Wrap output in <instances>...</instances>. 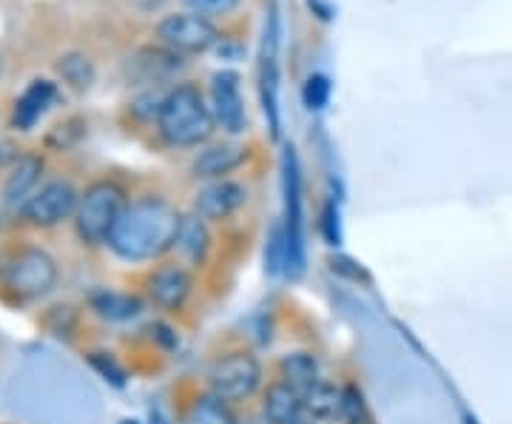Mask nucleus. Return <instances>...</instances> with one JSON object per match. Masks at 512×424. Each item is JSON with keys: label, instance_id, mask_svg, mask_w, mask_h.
Masks as SVG:
<instances>
[{"label": "nucleus", "instance_id": "0eeeda50", "mask_svg": "<svg viewBox=\"0 0 512 424\" xmlns=\"http://www.w3.org/2000/svg\"><path fill=\"white\" fill-rule=\"evenodd\" d=\"M282 174V228L288 237V279H302L308 271V231H305V180L302 163L293 146H282L279 154Z\"/></svg>", "mask_w": 512, "mask_h": 424}, {"label": "nucleus", "instance_id": "bb28decb", "mask_svg": "<svg viewBox=\"0 0 512 424\" xmlns=\"http://www.w3.org/2000/svg\"><path fill=\"white\" fill-rule=\"evenodd\" d=\"M285 271H288V237L282 222H274V228L265 237V274L285 277Z\"/></svg>", "mask_w": 512, "mask_h": 424}, {"label": "nucleus", "instance_id": "c756f323", "mask_svg": "<svg viewBox=\"0 0 512 424\" xmlns=\"http://www.w3.org/2000/svg\"><path fill=\"white\" fill-rule=\"evenodd\" d=\"M302 100L308 111H322L330 103V80L325 74H311L305 80V89H302Z\"/></svg>", "mask_w": 512, "mask_h": 424}, {"label": "nucleus", "instance_id": "aec40b11", "mask_svg": "<svg viewBox=\"0 0 512 424\" xmlns=\"http://www.w3.org/2000/svg\"><path fill=\"white\" fill-rule=\"evenodd\" d=\"M57 83L52 80H32L18 100H15V109H12V129L15 131H32L46 117V111L52 109L57 103Z\"/></svg>", "mask_w": 512, "mask_h": 424}, {"label": "nucleus", "instance_id": "cd10ccee", "mask_svg": "<svg viewBox=\"0 0 512 424\" xmlns=\"http://www.w3.org/2000/svg\"><path fill=\"white\" fill-rule=\"evenodd\" d=\"M316 231L328 248H342L345 231H342V208L336 197H328L322 208H319V220H316Z\"/></svg>", "mask_w": 512, "mask_h": 424}, {"label": "nucleus", "instance_id": "412c9836", "mask_svg": "<svg viewBox=\"0 0 512 424\" xmlns=\"http://www.w3.org/2000/svg\"><path fill=\"white\" fill-rule=\"evenodd\" d=\"M302 396H305V416L311 422L336 424V419H339V405H342V379L325 376L322 382H316Z\"/></svg>", "mask_w": 512, "mask_h": 424}, {"label": "nucleus", "instance_id": "423d86ee", "mask_svg": "<svg viewBox=\"0 0 512 424\" xmlns=\"http://www.w3.org/2000/svg\"><path fill=\"white\" fill-rule=\"evenodd\" d=\"M128 200V188L114 177L94 180L80 191V205L74 214V234L86 248H106L117 220L123 217Z\"/></svg>", "mask_w": 512, "mask_h": 424}, {"label": "nucleus", "instance_id": "393cba45", "mask_svg": "<svg viewBox=\"0 0 512 424\" xmlns=\"http://www.w3.org/2000/svg\"><path fill=\"white\" fill-rule=\"evenodd\" d=\"M57 74L63 77V83L66 86H72L74 92H86V89H92L94 77H97V69H94V63L86 55H80V52H69V55H63L57 60Z\"/></svg>", "mask_w": 512, "mask_h": 424}, {"label": "nucleus", "instance_id": "6ab92c4d", "mask_svg": "<svg viewBox=\"0 0 512 424\" xmlns=\"http://www.w3.org/2000/svg\"><path fill=\"white\" fill-rule=\"evenodd\" d=\"M43 171H46L43 154H20L18 160L12 163V168H9V174H6L3 188H0L3 205L12 208V211H20L23 205L29 203V197L40 188Z\"/></svg>", "mask_w": 512, "mask_h": 424}, {"label": "nucleus", "instance_id": "7ed1b4c3", "mask_svg": "<svg viewBox=\"0 0 512 424\" xmlns=\"http://www.w3.org/2000/svg\"><path fill=\"white\" fill-rule=\"evenodd\" d=\"M154 131L160 143L171 151H200L205 143L214 140L217 120L211 103L197 83L177 80L163 97Z\"/></svg>", "mask_w": 512, "mask_h": 424}, {"label": "nucleus", "instance_id": "7c9ffc66", "mask_svg": "<svg viewBox=\"0 0 512 424\" xmlns=\"http://www.w3.org/2000/svg\"><path fill=\"white\" fill-rule=\"evenodd\" d=\"M188 12H197L202 18H225V15H234L242 0H180Z\"/></svg>", "mask_w": 512, "mask_h": 424}, {"label": "nucleus", "instance_id": "4be33fe9", "mask_svg": "<svg viewBox=\"0 0 512 424\" xmlns=\"http://www.w3.org/2000/svg\"><path fill=\"white\" fill-rule=\"evenodd\" d=\"M134 66L143 72L146 83H160V80H174L185 69V57L177 55L174 49H168L163 43L146 46L134 55Z\"/></svg>", "mask_w": 512, "mask_h": 424}, {"label": "nucleus", "instance_id": "72a5a7b5", "mask_svg": "<svg viewBox=\"0 0 512 424\" xmlns=\"http://www.w3.org/2000/svg\"><path fill=\"white\" fill-rule=\"evenodd\" d=\"M146 424H180L177 422V416L171 413V410H165L160 405H151L146 413Z\"/></svg>", "mask_w": 512, "mask_h": 424}, {"label": "nucleus", "instance_id": "473e14b6", "mask_svg": "<svg viewBox=\"0 0 512 424\" xmlns=\"http://www.w3.org/2000/svg\"><path fill=\"white\" fill-rule=\"evenodd\" d=\"M74 325H77V311L72 305H57L49 311V319H46V328L55 333V336H69Z\"/></svg>", "mask_w": 512, "mask_h": 424}, {"label": "nucleus", "instance_id": "c85d7f7f", "mask_svg": "<svg viewBox=\"0 0 512 424\" xmlns=\"http://www.w3.org/2000/svg\"><path fill=\"white\" fill-rule=\"evenodd\" d=\"M83 134H86V123H83L80 117H69V120L57 123L55 129L49 131L46 146L55 148V151H66V148H72Z\"/></svg>", "mask_w": 512, "mask_h": 424}, {"label": "nucleus", "instance_id": "1a4fd4ad", "mask_svg": "<svg viewBox=\"0 0 512 424\" xmlns=\"http://www.w3.org/2000/svg\"><path fill=\"white\" fill-rule=\"evenodd\" d=\"M77 205H80V188L66 177H55V180L40 185L18 214L26 225L40 228V231H52V228H60L63 222H74Z\"/></svg>", "mask_w": 512, "mask_h": 424}, {"label": "nucleus", "instance_id": "f704fd0d", "mask_svg": "<svg viewBox=\"0 0 512 424\" xmlns=\"http://www.w3.org/2000/svg\"><path fill=\"white\" fill-rule=\"evenodd\" d=\"M120 424H146V422H140V419H123Z\"/></svg>", "mask_w": 512, "mask_h": 424}, {"label": "nucleus", "instance_id": "9d476101", "mask_svg": "<svg viewBox=\"0 0 512 424\" xmlns=\"http://www.w3.org/2000/svg\"><path fill=\"white\" fill-rule=\"evenodd\" d=\"M157 43L174 49L177 55H205L214 46H220V26L211 18H202L197 12H171L154 26Z\"/></svg>", "mask_w": 512, "mask_h": 424}, {"label": "nucleus", "instance_id": "a211bd4d", "mask_svg": "<svg viewBox=\"0 0 512 424\" xmlns=\"http://www.w3.org/2000/svg\"><path fill=\"white\" fill-rule=\"evenodd\" d=\"M254 407L262 424H299L302 419H308L305 416V396L291 385L274 379V376L265 385Z\"/></svg>", "mask_w": 512, "mask_h": 424}, {"label": "nucleus", "instance_id": "9b49d317", "mask_svg": "<svg viewBox=\"0 0 512 424\" xmlns=\"http://www.w3.org/2000/svg\"><path fill=\"white\" fill-rule=\"evenodd\" d=\"M222 254L220 228H214L208 220H202L200 214L185 208L183 225H180V237L174 245L171 257L183 259L185 265H191L194 271H200L202 277H208L217 265Z\"/></svg>", "mask_w": 512, "mask_h": 424}, {"label": "nucleus", "instance_id": "6e6552de", "mask_svg": "<svg viewBox=\"0 0 512 424\" xmlns=\"http://www.w3.org/2000/svg\"><path fill=\"white\" fill-rule=\"evenodd\" d=\"M251 183L242 177H228V180H211L200 183L194 188L188 211L200 214L202 220H208L214 228H225L231 222L239 220V214L251 205Z\"/></svg>", "mask_w": 512, "mask_h": 424}, {"label": "nucleus", "instance_id": "f3484780", "mask_svg": "<svg viewBox=\"0 0 512 424\" xmlns=\"http://www.w3.org/2000/svg\"><path fill=\"white\" fill-rule=\"evenodd\" d=\"M271 376L296 388L299 393H305V390H311L316 382H322L328 376V368H325V359H322L319 351H313V348H288L271 362Z\"/></svg>", "mask_w": 512, "mask_h": 424}, {"label": "nucleus", "instance_id": "20e7f679", "mask_svg": "<svg viewBox=\"0 0 512 424\" xmlns=\"http://www.w3.org/2000/svg\"><path fill=\"white\" fill-rule=\"evenodd\" d=\"M137 288L146 296L148 308L154 314L185 322L200 305L205 277L200 271H194L191 265H185L183 259L165 257L154 265H148L140 274Z\"/></svg>", "mask_w": 512, "mask_h": 424}, {"label": "nucleus", "instance_id": "ddd939ff", "mask_svg": "<svg viewBox=\"0 0 512 424\" xmlns=\"http://www.w3.org/2000/svg\"><path fill=\"white\" fill-rule=\"evenodd\" d=\"M174 416L180 424H242V410L222 402L202 382H183L177 388Z\"/></svg>", "mask_w": 512, "mask_h": 424}, {"label": "nucleus", "instance_id": "f257e3e1", "mask_svg": "<svg viewBox=\"0 0 512 424\" xmlns=\"http://www.w3.org/2000/svg\"><path fill=\"white\" fill-rule=\"evenodd\" d=\"M185 208L163 191L131 197L109 237V254L131 268H148L174 254Z\"/></svg>", "mask_w": 512, "mask_h": 424}, {"label": "nucleus", "instance_id": "5701e85b", "mask_svg": "<svg viewBox=\"0 0 512 424\" xmlns=\"http://www.w3.org/2000/svg\"><path fill=\"white\" fill-rule=\"evenodd\" d=\"M140 336H143V342L151 348V353H157V356H163V359L180 356V351H183V322H177V319L154 314V319H148L146 325H143V333H140Z\"/></svg>", "mask_w": 512, "mask_h": 424}, {"label": "nucleus", "instance_id": "f03ea898", "mask_svg": "<svg viewBox=\"0 0 512 424\" xmlns=\"http://www.w3.org/2000/svg\"><path fill=\"white\" fill-rule=\"evenodd\" d=\"M200 382L237 410H248L259 402L271 382V365L251 342H225L208 356Z\"/></svg>", "mask_w": 512, "mask_h": 424}, {"label": "nucleus", "instance_id": "b1692460", "mask_svg": "<svg viewBox=\"0 0 512 424\" xmlns=\"http://www.w3.org/2000/svg\"><path fill=\"white\" fill-rule=\"evenodd\" d=\"M336 424H376V413L367 402L365 388L356 379H342V405Z\"/></svg>", "mask_w": 512, "mask_h": 424}, {"label": "nucleus", "instance_id": "4468645a", "mask_svg": "<svg viewBox=\"0 0 512 424\" xmlns=\"http://www.w3.org/2000/svg\"><path fill=\"white\" fill-rule=\"evenodd\" d=\"M248 163H251V148L225 137V140H211L200 151H194V157L188 163V174L197 183L228 180V177H237Z\"/></svg>", "mask_w": 512, "mask_h": 424}, {"label": "nucleus", "instance_id": "2eb2a0df", "mask_svg": "<svg viewBox=\"0 0 512 424\" xmlns=\"http://www.w3.org/2000/svg\"><path fill=\"white\" fill-rule=\"evenodd\" d=\"M276 49H279V20L271 9V18L265 26V40H262V63H259V94H262V111L268 120L271 140H282V117H279V66H276Z\"/></svg>", "mask_w": 512, "mask_h": 424}, {"label": "nucleus", "instance_id": "f8f14e48", "mask_svg": "<svg viewBox=\"0 0 512 424\" xmlns=\"http://www.w3.org/2000/svg\"><path fill=\"white\" fill-rule=\"evenodd\" d=\"M208 103L214 111L217 129L239 140L248 134V106H245V94H242V77L234 69H222L211 77V89H208Z\"/></svg>", "mask_w": 512, "mask_h": 424}, {"label": "nucleus", "instance_id": "39448f33", "mask_svg": "<svg viewBox=\"0 0 512 424\" xmlns=\"http://www.w3.org/2000/svg\"><path fill=\"white\" fill-rule=\"evenodd\" d=\"M60 285L57 259L40 245H15L0 257V291L15 305H35L55 294Z\"/></svg>", "mask_w": 512, "mask_h": 424}, {"label": "nucleus", "instance_id": "c9c22d12", "mask_svg": "<svg viewBox=\"0 0 512 424\" xmlns=\"http://www.w3.org/2000/svg\"><path fill=\"white\" fill-rule=\"evenodd\" d=\"M299 424H316V422H311V419H302V422Z\"/></svg>", "mask_w": 512, "mask_h": 424}, {"label": "nucleus", "instance_id": "2f4dec72", "mask_svg": "<svg viewBox=\"0 0 512 424\" xmlns=\"http://www.w3.org/2000/svg\"><path fill=\"white\" fill-rule=\"evenodd\" d=\"M330 265V274H336V277L348 279V282H353V285H370V277L365 274V268L356 262V259L345 257V254H333V257L328 259Z\"/></svg>", "mask_w": 512, "mask_h": 424}, {"label": "nucleus", "instance_id": "dca6fc26", "mask_svg": "<svg viewBox=\"0 0 512 424\" xmlns=\"http://www.w3.org/2000/svg\"><path fill=\"white\" fill-rule=\"evenodd\" d=\"M86 305L89 314L109 325H131L151 311L140 288H97L89 294Z\"/></svg>", "mask_w": 512, "mask_h": 424}, {"label": "nucleus", "instance_id": "a878e982", "mask_svg": "<svg viewBox=\"0 0 512 424\" xmlns=\"http://www.w3.org/2000/svg\"><path fill=\"white\" fill-rule=\"evenodd\" d=\"M86 362H89V368L106 382V385H111V388L123 390L128 385V379H131V373H128L126 362L117 356V353L111 351H86V356H83Z\"/></svg>", "mask_w": 512, "mask_h": 424}]
</instances>
